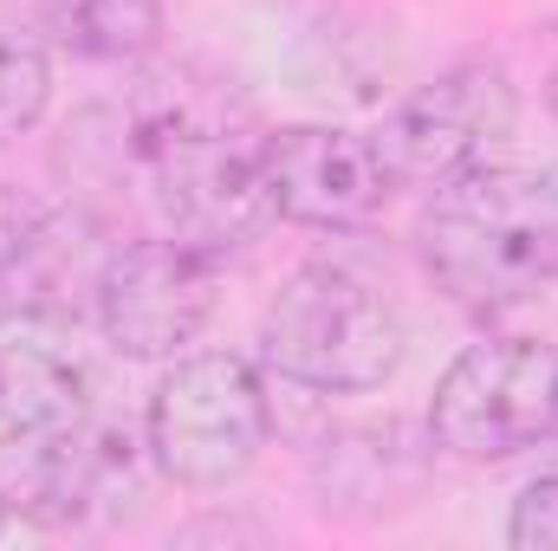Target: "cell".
Masks as SVG:
<instances>
[{
	"label": "cell",
	"instance_id": "obj_18",
	"mask_svg": "<svg viewBox=\"0 0 558 551\" xmlns=\"http://www.w3.org/2000/svg\"><path fill=\"white\" fill-rule=\"evenodd\" d=\"M0 532H7V513H0Z\"/></svg>",
	"mask_w": 558,
	"mask_h": 551
},
{
	"label": "cell",
	"instance_id": "obj_15",
	"mask_svg": "<svg viewBox=\"0 0 558 551\" xmlns=\"http://www.w3.org/2000/svg\"><path fill=\"white\" fill-rule=\"evenodd\" d=\"M39 215H46L39 201H26L20 188H0V273H7V260L20 254V241H26V228H33Z\"/></svg>",
	"mask_w": 558,
	"mask_h": 551
},
{
	"label": "cell",
	"instance_id": "obj_5",
	"mask_svg": "<svg viewBox=\"0 0 558 551\" xmlns=\"http://www.w3.org/2000/svg\"><path fill=\"white\" fill-rule=\"evenodd\" d=\"M428 434L454 461H513L558 434V351L539 338L468 344L428 403Z\"/></svg>",
	"mask_w": 558,
	"mask_h": 551
},
{
	"label": "cell",
	"instance_id": "obj_4",
	"mask_svg": "<svg viewBox=\"0 0 558 551\" xmlns=\"http://www.w3.org/2000/svg\"><path fill=\"white\" fill-rule=\"evenodd\" d=\"M143 428H149V461L162 467L169 487L221 493L260 461L274 434V403L247 357L202 351V357H182L156 383Z\"/></svg>",
	"mask_w": 558,
	"mask_h": 551
},
{
	"label": "cell",
	"instance_id": "obj_8",
	"mask_svg": "<svg viewBox=\"0 0 558 551\" xmlns=\"http://www.w3.org/2000/svg\"><path fill=\"white\" fill-rule=\"evenodd\" d=\"M260 169H267L279 221L318 228V234L364 228L384 208V195L397 188L377 143L344 124H292V131L260 137Z\"/></svg>",
	"mask_w": 558,
	"mask_h": 551
},
{
	"label": "cell",
	"instance_id": "obj_2",
	"mask_svg": "<svg viewBox=\"0 0 558 551\" xmlns=\"http://www.w3.org/2000/svg\"><path fill=\"white\" fill-rule=\"evenodd\" d=\"M105 118L118 124L105 137V156L143 169L149 208H156L169 241L221 260L274 221L260 143L234 137L228 124H215L202 111H182V105L175 111L169 105H137V111L118 105Z\"/></svg>",
	"mask_w": 558,
	"mask_h": 551
},
{
	"label": "cell",
	"instance_id": "obj_10",
	"mask_svg": "<svg viewBox=\"0 0 558 551\" xmlns=\"http://www.w3.org/2000/svg\"><path fill=\"white\" fill-rule=\"evenodd\" d=\"M92 415V357L78 318L7 305L0 311V428H59Z\"/></svg>",
	"mask_w": 558,
	"mask_h": 551
},
{
	"label": "cell",
	"instance_id": "obj_7",
	"mask_svg": "<svg viewBox=\"0 0 558 551\" xmlns=\"http://www.w3.org/2000/svg\"><path fill=\"white\" fill-rule=\"evenodd\" d=\"M92 311L124 357H175L215 318V260L169 234L118 241Z\"/></svg>",
	"mask_w": 558,
	"mask_h": 551
},
{
	"label": "cell",
	"instance_id": "obj_13",
	"mask_svg": "<svg viewBox=\"0 0 558 551\" xmlns=\"http://www.w3.org/2000/svg\"><path fill=\"white\" fill-rule=\"evenodd\" d=\"M52 98V59L46 39L26 33L20 20H0V143L26 137Z\"/></svg>",
	"mask_w": 558,
	"mask_h": 551
},
{
	"label": "cell",
	"instance_id": "obj_16",
	"mask_svg": "<svg viewBox=\"0 0 558 551\" xmlns=\"http://www.w3.org/2000/svg\"><path fill=\"white\" fill-rule=\"evenodd\" d=\"M175 539H182V546H202V539H267V532H260V526H241V519H221V513H215V519H195V526H182Z\"/></svg>",
	"mask_w": 558,
	"mask_h": 551
},
{
	"label": "cell",
	"instance_id": "obj_9",
	"mask_svg": "<svg viewBox=\"0 0 558 551\" xmlns=\"http://www.w3.org/2000/svg\"><path fill=\"white\" fill-rule=\"evenodd\" d=\"M118 474H131V441H118L92 415L0 434V513L20 526H39V532L78 526Z\"/></svg>",
	"mask_w": 558,
	"mask_h": 551
},
{
	"label": "cell",
	"instance_id": "obj_3",
	"mask_svg": "<svg viewBox=\"0 0 558 551\" xmlns=\"http://www.w3.org/2000/svg\"><path fill=\"white\" fill-rule=\"evenodd\" d=\"M260 357L318 396H364L403 370V318L371 279L344 267H299L260 318Z\"/></svg>",
	"mask_w": 558,
	"mask_h": 551
},
{
	"label": "cell",
	"instance_id": "obj_6",
	"mask_svg": "<svg viewBox=\"0 0 558 551\" xmlns=\"http://www.w3.org/2000/svg\"><path fill=\"white\" fill-rule=\"evenodd\" d=\"M513 111V78L494 59H461L410 91L371 143L397 188H441L448 175L487 162L494 143H507Z\"/></svg>",
	"mask_w": 558,
	"mask_h": 551
},
{
	"label": "cell",
	"instance_id": "obj_1",
	"mask_svg": "<svg viewBox=\"0 0 558 551\" xmlns=\"http://www.w3.org/2000/svg\"><path fill=\"white\" fill-rule=\"evenodd\" d=\"M428 279L468 311H507L558 279V182L474 162L435 188L416 228Z\"/></svg>",
	"mask_w": 558,
	"mask_h": 551
},
{
	"label": "cell",
	"instance_id": "obj_12",
	"mask_svg": "<svg viewBox=\"0 0 558 551\" xmlns=\"http://www.w3.org/2000/svg\"><path fill=\"white\" fill-rule=\"evenodd\" d=\"M162 0H39V33L98 65H131L162 46Z\"/></svg>",
	"mask_w": 558,
	"mask_h": 551
},
{
	"label": "cell",
	"instance_id": "obj_14",
	"mask_svg": "<svg viewBox=\"0 0 558 551\" xmlns=\"http://www.w3.org/2000/svg\"><path fill=\"white\" fill-rule=\"evenodd\" d=\"M507 546H513V551H558V474L533 480V487L513 500Z\"/></svg>",
	"mask_w": 558,
	"mask_h": 551
},
{
	"label": "cell",
	"instance_id": "obj_11",
	"mask_svg": "<svg viewBox=\"0 0 558 551\" xmlns=\"http://www.w3.org/2000/svg\"><path fill=\"white\" fill-rule=\"evenodd\" d=\"M111 247L118 241H105V228L92 215H39L0 273V298L78 318L85 305H98V279H105Z\"/></svg>",
	"mask_w": 558,
	"mask_h": 551
},
{
	"label": "cell",
	"instance_id": "obj_17",
	"mask_svg": "<svg viewBox=\"0 0 558 551\" xmlns=\"http://www.w3.org/2000/svg\"><path fill=\"white\" fill-rule=\"evenodd\" d=\"M546 98H553V111H558V65H553V85H546Z\"/></svg>",
	"mask_w": 558,
	"mask_h": 551
}]
</instances>
